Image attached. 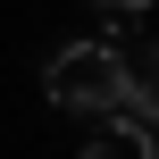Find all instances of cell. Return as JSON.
<instances>
[{"mask_svg":"<svg viewBox=\"0 0 159 159\" xmlns=\"http://www.w3.org/2000/svg\"><path fill=\"white\" fill-rule=\"evenodd\" d=\"M42 92H50L59 109H84V117H109V109H117V92H126V67H117V50H109V42H67V50L50 59Z\"/></svg>","mask_w":159,"mask_h":159,"instance_id":"cell-1","label":"cell"},{"mask_svg":"<svg viewBox=\"0 0 159 159\" xmlns=\"http://www.w3.org/2000/svg\"><path fill=\"white\" fill-rule=\"evenodd\" d=\"M84 159H151V134H134V126L101 117V126H92V143H84Z\"/></svg>","mask_w":159,"mask_h":159,"instance_id":"cell-2","label":"cell"}]
</instances>
